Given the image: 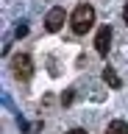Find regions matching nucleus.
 <instances>
[{
	"mask_svg": "<svg viewBox=\"0 0 128 134\" xmlns=\"http://www.w3.org/2000/svg\"><path fill=\"white\" fill-rule=\"evenodd\" d=\"M14 34H17V36H25V34H28V25H17V31H14Z\"/></svg>",
	"mask_w": 128,
	"mask_h": 134,
	"instance_id": "nucleus-7",
	"label": "nucleus"
},
{
	"mask_svg": "<svg viewBox=\"0 0 128 134\" xmlns=\"http://www.w3.org/2000/svg\"><path fill=\"white\" fill-rule=\"evenodd\" d=\"M123 20H125V25H128V3H125V8H123Z\"/></svg>",
	"mask_w": 128,
	"mask_h": 134,
	"instance_id": "nucleus-8",
	"label": "nucleus"
},
{
	"mask_svg": "<svg viewBox=\"0 0 128 134\" xmlns=\"http://www.w3.org/2000/svg\"><path fill=\"white\" fill-rule=\"evenodd\" d=\"M109 45H111V28L103 25L100 31H97V36H95V50H97L100 56H106V53H109Z\"/></svg>",
	"mask_w": 128,
	"mask_h": 134,
	"instance_id": "nucleus-4",
	"label": "nucleus"
},
{
	"mask_svg": "<svg viewBox=\"0 0 128 134\" xmlns=\"http://www.w3.org/2000/svg\"><path fill=\"white\" fill-rule=\"evenodd\" d=\"M92 25H95V8L89 3H78L75 11L70 14V28L75 34H86Z\"/></svg>",
	"mask_w": 128,
	"mask_h": 134,
	"instance_id": "nucleus-1",
	"label": "nucleus"
},
{
	"mask_svg": "<svg viewBox=\"0 0 128 134\" xmlns=\"http://www.w3.org/2000/svg\"><path fill=\"white\" fill-rule=\"evenodd\" d=\"M106 134H128V123L125 120H111L109 129H106Z\"/></svg>",
	"mask_w": 128,
	"mask_h": 134,
	"instance_id": "nucleus-5",
	"label": "nucleus"
},
{
	"mask_svg": "<svg viewBox=\"0 0 128 134\" xmlns=\"http://www.w3.org/2000/svg\"><path fill=\"white\" fill-rule=\"evenodd\" d=\"M64 20H67V14H64V8H50L47 11V17H45V28L50 34H56V31H61V25H64Z\"/></svg>",
	"mask_w": 128,
	"mask_h": 134,
	"instance_id": "nucleus-3",
	"label": "nucleus"
},
{
	"mask_svg": "<svg viewBox=\"0 0 128 134\" xmlns=\"http://www.w3.org/2000/svg\"><path fill=\"white\" fill-rule=\"evenodd\" d=\"M67 134H86L84 129H72V131H67Z\"/></svg>",
	"mask_w": 128,
	"mask_h": 134,
	"instance_id": "nucleus-9",
	"label": "nucleus"
},
{
	"mask_svg": "<svg viewBox=\"0 0 128 134\" xmlns=\"http://www.w3.org/2000/svg\"><path fill=\"white\" fill-rule=\"evenodd\" d=\"M103 81L109 84V87H114V90H120V75L114 73L111 67H106V70H103Z\"/></svg>",
	"mask_w": 128,
	"mask_h": 134,
	"instance_id": "nucleus-6",
	"label": "nucleus"
},
{
	"mask_svg": "<svg viewBox=\"0 0 128 134\" xmlns=\"http://www.w3.org/2000/svg\"><path fill=\"white\" fill-rule=\"evenodd\" d=\"M11 67H14V75H17L20 81H28V78H31V73H34V62H31V56H28V53H17V56H14V62H11Z\"/></svg>",
	"mask_w": 128,
	"mask_h": 134,
	"instance_id": "nucleus-2",
	"label": "nucleus"
}]
</instances>
